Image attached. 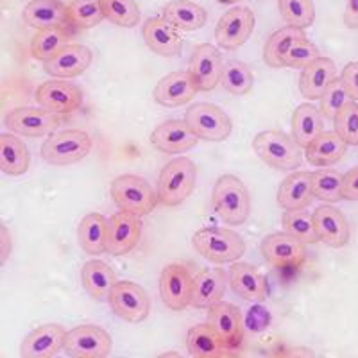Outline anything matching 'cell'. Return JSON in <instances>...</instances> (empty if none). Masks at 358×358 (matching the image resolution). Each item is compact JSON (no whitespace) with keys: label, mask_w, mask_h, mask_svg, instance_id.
I'll use <instances>...</instances> for the list:
<instances>
[{"label":"cell","mask_w":358,"mask_h":358,"mask_svg":"<svg viewBox=\"0 0 358 358\" xmlns=\"http://www.w3.org/2000/svg\"><path fill=\"white\" fill-rule=\"evenodd\" d=\"M322 113L315 104L305 102L297 106L292 113V136L301 147L308 145L324 131V120Z\"/></svg>","instance_id":"cell-33"},{"label":"cell","mask_w":358,"mask_h":358,"mask_svg":"<svg viewBox=\"0 0 358 358\" xmlns=\"http://www.w3.org/2000/svg\"><path fill=\"white\" fill-rule=\"evenodd\" d=\"M142 36L147 47L163 57H174L183 49V38L178 29L163 17L149 18L143 24Z\"/></svg>","instance_id":"cell-25"},{"label":"cell","mask_w":358,"mask_h":358,"mask_svg":"<svg viewBox=\"0 0 358 358\" xmlns=\"http://www.w3.org/2000/svg\"><path fill=\"white\" fill-rule=\"evenodd\" d=\"M313 220H315L319 242L334 249L348 245V242H350V224L338 208L328 203L321 204L313 212Z\"/></svg>","instance_id":"cell-21"},{"label":"cell","mask_w":358,"mask_h":358,"mask_svg":"<svg viewBox=\"0 0 358 358\" xmlns=\"http://www.w3.org/2000/svg\"><path fill=\"white\" fill-rule=\"evenodd\" d=\"M255 29V15L245 6H235L220 17L215 27V40L226 50L241 49Z\"/></svg>","instance_id":"cell-11"},{"label":"cell","mask_w":358,"mask_h":358,"mask_svg":"<svg viewBox=\"0 0 358 358\" xmlns=\"http://www.w3.org/2000/svg\"><path fill=\"white\" fill-rule=\"evenodd\" d=\"M306 38L305 29H297L285 25L283 29H278L276 33L268 36L267 43L264 47V59L271 69H283V59L287 52L292 49L296 41Z\"/></svg>","instance_id":"cell-35"},{"label":"cell","mask_w":358,"mask_h":358,"mask_svg":"<svg viewBox=\"0 0 358 358\" xmlns=\"http://www.w3.org/2000/svg\"><path fill=\"white\" fill-rule=\"evenodd\" d=\"M280 15L287 25L308 29L315 22V6L312 0H278Z\"/></svg>","instance_id":"cell-43"},{"label":"cell","mask_w":358,"mask_h":358,"mask_svg":"<svg viewBox=\"0 0 358 358\" xmlns=\"http://www.w3.org/2000/svg\"><path fill=\"white\" fill-rule=\"evenodd\" d=\"M276 199L283 212L308 208L313 201L312 172L297 171L287 176L280 183Z\"/></svg>","instance_id":"cell-26"},{"label":"cell","mask_w":358,"mask_h":358,"mask_svg":"<svg viewBox=\"0 0 358 358\" xmlns=\"http://www.w3.org/2000/svg\"><path fill=\"white\" fill-rule=\"evenodd\" d=\"M111 199L118 210L134 213V215H149L158 204V194L151 183L136 174H122L111 181Z\"/></svg>","instance_id":"cell-5"},{"label":"cell","mask_w":358,"mask_h":358,"mask_svg":"<svg viewBox=\"0 0 358 358\" xmlns=\"http://www.w3.org/2000/svg\"><path fill=\"white\" fill-rule=\"evenodd\" d=\"M281 224H283V229L287 233H290L292 236L303 241L306 245L319 242L313 213L306 212V208L305 210H289V212H283Z\"/></svg>","instance_id":"cell-41"},{"label":"cell","mask_w":358,"mask_h":358,"mask_svg":"<svg viewBox=\"0 0 358 358\" xmlns=\"http://www.w3.org/2000/svg\"><path fill=\"white\" fill-rule=\"evenodd\" d=\"M110 241V226L101 213H88L83 217L78 228V242L83 251L90 257H101L108 252Z\"/></svg>","instance_id":"cell-29"},{"label":"cell","mask_w":358,"mask_h":358,"mask_svg":"<svg viewBox=\"0 0 358 358\" xmlns=\"http://www.w3.org/2000/svg\"><path fill=\"white\" fill-rule=\"evenodd\" d=\"M348 143L335 131H322L305 147V158L313 167H331L346 155Z\"/></svg>","instance_id":"cell-28"},{"label":"cell","mask_w":358,"mask_h":358,"mask_svg":"<svg viewBox=\"0 0 358 358\" xmlns=\"http://www.w3.org/2000/svg\"><path fill=\"white\" fill-rule=\"evenodd\" d=\"M252 149L268 167L278 171H296L303 163L301 145L283 131H262L252 140Z\"/></svg>","instance_id":"cell-2"},{"label":"cell","mask_w":358,"mask_h":358,"mask_svg":"<svg viewBox=\"0 0 358 358\" xmlns=\"http://www.w3.org/2000/svg\"><path fill=\"white\" fill-rule=\"evenodd\" d=\"M110 226V241H108V252L113 257H124L133 251L142 236V222L140 217L134 213L118 210L108 220Z\"/></svg>","instance_id":"cell-19"},{"label":"cell","mask_w":358,"mask_h":358,"mask_svg":"<svg viewBox=\"0 0 358 358\" xmlns=\"http://www.w3.org/2000/svg\"><path fill=\"white\" fill-rule=\"evenodd\" d=\"M229 276L222 268H203L194 276L192 285L190 306L201 310H208L210 306L222 301V296L228 287Z\"/></svg>","instance_id":"cell-24"},{"label":"cell","mask_w":358,"mask_h":358,"mask_svg":"<svg viewBox=\"0 0 358 358\" xmlns=\"http://www.w3.org/2000/svg\"><path fill=\"white\" fill-rule=\"evenodd\" d=\"M344 22H346L348 27H358V0H346Z\"/></svg>","instance_id":"cell-49"},{"label":"cell","mask_w":358,"mask_h":358,"mask_svg":"<svg viewBox=\"0 0 358 358\" xmlns=\"http://www.w3.org/2000/svg\"><path fill=\"white\" fill-rule=\"evenodd\" d=\"M81 281L90 297L97 301L108 299L111 289L117 283L115 271L102 260H90L81 268Z\"/></svg>","instance_id":"cell-32"},{"label":"cell","mask_w":358,"mask_h":358,"mask_svg":"<svg viewBox=\"0 0 358 358\" xmlns=\"http://www.w3.org/2000/svg\"><path fill=\"white\" fill-rule=\"evenodd\" d=\"M319 101H321V108H319V110H321L322 117L334 120L335 115L346 106L348 102L351 101V97L348 88L344 86V83H342V79L337 78L331 81V85L328 86V90H326L324 95H322Z\"/></svg>","instance_id":"cell-45"},{"label":"cell","mask_w":358,"mask_h":358,"mask_svg":"<svg viewBox=\"0 0 358 358\" xmlns=\"http://www.w3.org/2000/svg\"><path fill=\"white\" fill-rule=\"evenodd\" d=\"M262 257L271 267L289 268L301 264L306 257V244L287 231L271 233L260 244Z\"/></svg>","instance_id":"cell-12"},{"label":"cell","mask_w":358,"mask_h":358,"mask_svg":"<svg viewBox=\"0 0 358 358\" xmlns=\"http://www.w3.org/2000/svg\"><path fill=\"white\" fill-rule=\"evenodd\" d=\"M2 238H4V252H2V262H8L9 252H11V235H9L8 226H2Z\"/></svg>","instance_id":"cell-50"},{"label":"cell","mask_w":358,"mask_h":358,"mask_svg":"<svg viewBox=\"0 0 358 358\" xmlns=\"http://www.w3.org/2000/svg\"><path fill=\"white\" fill-rule=\"evenodd\" d=\"M217 2H220V4L224 6H229V4H236V2H242V0H217Z\"/></svg>","instance_id":"cell-51"},{"label":"cell","mask_w":358,"mask_h":358,"mask_svg":"<svg viewBox=\"0 0 358 358\" xmlns=\"http://www.w3.org/2000/svg\"><path fill=\"white\" fill-rule=\"evenodd\" d=\"M192 285L194 278L187 267L179 264H171L163 267L159 274V296L169 310L181 312L192 301Z\"/></svg>","instance_id":"cell-14"},{"label":"cell","mask_w":358,"mask_h":358,"mask_svg":"<svg viewBox=\"0 0 358 358\" xmlns=\"http://www.w3.org/2000/svg\"><path fill=\"white\" fill-rule=\"evenodd\" d=\"M162 17L183 33L199 31L208 22L206 9L201 8L196 2H192V0H172L163 8Z\"/></svg>","instance_id":"cell-31"},{"label":"cell","mask_w":358,"mask_h":358,"mask_svg":"<svg viewBox=\"0 0 358 358\" xmlns=\"http://www.w3.org/2000/svg\"><path fill=\"white\" fill-rule=\"evenodd\" d=\"M113 341L104 328L95 324H81L66 331L65 351L73 358H104L110 357Z\"/></svg>","instance_id":"cell-9"},{"label":"cell","mask_w":358,"mask_h":358,"mask_svg":"<svg viewBox=\"0 0 358 358\" xmlns=\"http://www.w3.org/2000/svg\"><path fill=\"white\" fill-rule=\"evenodd\" d=\"M199 92L196 79L190 70H176L169 73L155 88V99L158 104L165 108L185 106Z\"/></svg>","instance_id":"cell-18"},{"label":"cell","mask_w":358,"mask_h":358,"mask_svg":"<svg viewBox=\"0 0 358 358\" xmlns=\"http://www.w3.org/2000/svg\"><path fill=\"white\" fill-rule=\"evenodd\" d=\"M206 322L219 335L226 350L231 351L241 348L242 341H244L245 322L244 315H242V312L235 305L219 301L217 305L210 306L208 308Z\"/></svg>","instance_id":"cell-15"},{"label":"cell","mask_w":358,"mask_h":358,"mask_svg":"<svg viewBox=\"0 0 358 358\" xmlns=\"http://www.w3.org/2000/svg\"><path fill=\"white\" fill-rule=\"evenodd\" d=\"M220 85L231 95H248L255 85L252 70L238 59H229L222 66Z\"/></svg>","instance_id":"cell-38"},{"label":"cell","mask_w":358,"mask_h":358,"mask_svg":"<svg viewBox=\"0 0 358 358\" xmlns=\"http://www.w3.org/2000/svg\"><path fill=\"white\" fill-rule=\"evenodd\" d=\"M334 131L348 145H358V102L350 101L334 118Z\"/></svg>","instance_id":"cell-44"},{"label":"cell","mask_w":358,"mask_h":358,"mask_svg":"<svg viewBox=\"0 0 358 358\" xmlns=\"http://www.w3.org/2000/svg\"><path fill=\"white\" fill-rule=\"evenodd\" d=\"M334 79H337V66L330 57L321 56L301 70L299 92L306 101H319Z\"/></svg>","instance_id":"cell-27"},{"label":"cell","mask_w":358,"mask_h":358,"mask_svg":"<svg viewBox=\"0 0 358 358\" xmlns=\"http://www.w3.org/2000/svg\"><path fill=\"white\" fill-rule=\"evenodd\" d=\"M194 249L212 264H235L245 252V242L241 235L228 228H204L192 236Z\"/></svg>","instance_id":"cell-3"},{"label":"cell","mask_w":358,"mask_h":358,"mask_svg":"<svg viewBox=\"0 0 358 358\" xmlns=\"http://www.w3.org/2000/svg\"><path fill=\"white\" fill-rule=\"evenodd\" d=\"M22 17L29 27L38 29V31L57 27V25H69L66 6L59 0H33L25 6Z\"/></svg>","instance_id":"cell-30"},{"label":"cell","mask_w":358,"mask_h":358,"mask_svg":"<svg viewBox=\"0 0 358 358\" xmlns=\"http://www.w3.org/2000/svg\"><path fill=\"white\" fill-rule=\"evenodd\" d=\"M94 147L92 136L83 129H65L49 134L41 145V158L49 165L66 167L81 162Z\"/></svg>","instance_id":"cell-6"},{"label":"cell","mask_w":358,"mask_h":358,"mask_svg":"<svg viewBox=\"0 0 358 358\" xmlns=\"http://www.w3.org/2000/svg\"><path fill=\"white\" fill-rule=\"evenodd\" d=\"M341 79L348 88V92H350L351 101L358 102V62L348 63L344 70H342Z\"/></svg>","instance_id":"cell-47"},{"label":"cell","mask_w":358,"mask_h":358,"mask_svg":"<svg viewBox=\"0 0 358 358\" xmlns=\"http://www.w3.org/2000/svg\"><path fill=\"white\" fill-rule=\"evenodd\" d=\"M92 59L94 54L88 47L69 43L62 50H57L49 62H45L43 69L54 79H72L83 76L92 65Z\"/></svg>","instance_id":"cell-17"},{"label":"cell","mask_w":358,"mask_h":358,"mask_svg":"<svg viewBox=\"0 0 358 358\" xmlns=\"http://www.w3.org/2000/svg\"><path fill=\"white\" fill-rule=\"evenodd\" d=\"M4 124L11 133L29 136V138H40V136L52 134L59 120H57V115L50 113L41 106H22L9 111L6 115Z\"/></svg>","instance_id":"cell-13"},{"label":"cell","mask_w":358,"mask_h":358,"mask_svg":"<svg viewBox=\"0 0 358 358\" xmlns=\"http://www.w3.org/2000/svg\"><path fill=\"white\" fill-rule=\"evenodd\" d=\"M66 330L62 324H41L22 341V358H50L65 346Z\"/></svg>","instance_id":"cell-20"},{"label":"cell","mask_w":358,"mask_h":358,"mask_svg":"<svg viewBox=\"0 0 358 358\" xmlns=\"http://www.w3.org/2000/svg\"><path fill=\"white\" fill-rule=\"evenodd\" d=\"M222 66L224 63L219 49L210 43H201L192 52L188 70L196 79L199 92H212L220 83Z\"/></svg>","instance_id":"cell-22"},{"label":"cell","mask_w":358,"mask_h":358,"mask_svg":"<svg viewBox=\"0 0 358 358\" xmlns=\"http://www.w3.org/2000/svg\"><path fill=\"white\" fill-rule=\"evenodd\" d=\"M66 18L70 27L90 29L106 20L101 0H72L66 6Z\"/></svg>","instance_id":"cell-40"},{"label":"cell","mask_w":358,"mask_h":358,"mask_svg":"<svg viewBox=\"0 0 358 358\" xmlns=\"http://www.w3.org/2000/svg\"><path fill=\"white\" fill-rule=\"evenodd\" d=\"M342 185H344V174L334 171V169L326 167L312 172L313 197H317L324 203L334 204L344 199L342 197Z\"/></svg>","instance_id":"cell-39"},{"label":"cell","mask_w":358,"mask_h":358,"mask_svg":"<svg viewBox=\"0 0 358 358\" xmlns=\"http://www.w3.org/2000/svg\"><path fill=\"white\" fill-rule=\"evenodd\" d=\"M83 90L65 79L41 83L36 88V102L54 115H70L83 106Z\"/></svg>","instance_id":"cell-10"},{"label":"cell","mask_w":358,"mask_h":358,"mask_svg":"<svg viewBox=\"0 0 358 358\" xmlns=\"http://www.w3.org/2000/svg\"><path fill=\"white\" fill-rule=\"evenodd\" d=\"M215 212L228 226H241L251 213V196L242 179L233 174L220 176L212 192Z\"/></svg>","instance_id":"cell-1"},{"label":"cell","mask_w":358,"mask_h":358,"mask_svg":"<svg viewBox=\"0 0 358 358\" xmlns=\"http://www.w3.org/2000/svg\"><path fill=\"white\" fill-rule=\"evenodd\" d=\"M342 197L348 201H358V167L351 169L350 172L344 174Z\"/></svg>","instance_id":"cell-48"},{"label":"cell","mask_w":358,"mask_h":358,"mask_svg":"<svg viewBox=\"0 0 358 358\" xmlns=\"http://www.w3.org/2000/svg\"><path fill=\"white\" fill-rule=\"evenodd\" d=\"M317 57H321L319 54V49L308 38H303V40L296 41L292 45V49L287 52L285 59H283V66L287 69H306L308 65H312Z\"/></svg>","instance_id":"cell-46"},{"label":"cell","mask_w":358,"mask_h":358,"mask_svg":"<svg viewBox=\"0 0 358 358\" xmlns=\"http://www.w3.org/2000/svg\"><path fill=\"white\" fill-rule=\"evenodd\" d=\"M185 120L190 124L199 140L206 142H224L233 129L231 118L226 115V111L210 102H197L188 108Z\"/></svg>","instance_id":"cell-8"},{"label":"cell","mask_w":358,"mask_h":358,"mask_svg":"<svg viewBox=\"0 0 358 358\" xmlns=\"http://www.w3.org/2000/svg\"><path fill=\"white\" fill-rule=\"evenodd\" d=\"M187 351L194 358H212L228 353L219 335L212 330V326L208 324V322L196 324L194 328L188 330Z\"/></svg>","instance_id":"cell-36"},{"label":"cell","mask_w":358,"mask_h":358,"mask_svg":"<svg viewBox=\"0 0 358 358\" xmlns=\"http://www.w3.org/2000/svg\"><path fill=\"white\" fill-rule=\"evenodd\" d=\"M108 303L115 315L131 324L145 321L151 312V297L134 281H117L108 296Z\"/></svg>","instance_id":"cell-7"},{"label":"cell","mask_w":358,"mask_h":358,"mask_svg":"<svg viewBox=\"0 0 358 358\" xmlns=\"http://www.w3.org/2000/svg\"><path fill=\"white\" fill-rule=\"evenodd\" d=\"M102 11L106 20L118 27H136L140 24L142 13L134 0H101Z\"/></svg>","instance_id":"cell-42"},{"label":"cell","mask_w":358,"mask_h":358,"mask_svg":"<svg viewBox=\"0 0 358 358\" xmlns=\"http://www.w3.org/2000/svg\"><path fill=\"white\" fill-rule=\"evenodd\" d=\"M155 149L165 155H183L199 143V136L194 133L187 120H165L151 134Z\"/></svg>","instance_id":"cell-16"},{"label":"cell","mask_w":358,"mask_h":358,"mask_svg":"<svg viewBox=\"0 0 358 358\" xmlns=\"http://www.w3.org/2000/svg\"><path fill=\"white\" fill-rule=\"evenodd\" d=\"M70 43L69 25H57V27L40 29L31 40V54L34 59L45 63L50 57Z\"/></svg>","instance_id":"cell-37"},{"label":"cell","mask_w":358,"mask_h":358,"mask_svg":"<svg viewBox=\"0 0 358 358\" xmlns=\"http://www.w3.org/2000/svg\"><path fill=\"white\" fill-rule=\"evenodd\" d=\"M31 165L29 149L15 133L0 134V169L8 176H22Z\"/></svg>","instance_id":"cell-34"},{"label":"cell","mask_w":358,"mask_h":358,"mask_svg":"<svg viewBox=\"0 0 358 358\" xmlns=\"http://www.w3.org/2000/svg\"><path fill=\"white\" fill-rule=\"evenodd\" d=\"M197 183L196 163L188 158H176L162 169L156 185L159 203L178 206L192 196Z\"/></svg>","instance_id":"cell-4"},{"label":"cell","mask_w":358,"mask_h":358,"mask_svg":"<svg viewBox=\"0 0 358 358\" xmlns=\"http://www.w3.org/2000/svg\"><path fill=\"white\" fill-rule=\"evenodd\" d=\"M228 276L233 292L238 297H242L244 301L264 303L265 299H267V278H265L255 265L235 262V264L229 267Z\"/></svg>","instance_id":"cell-23"}]
</instances>
